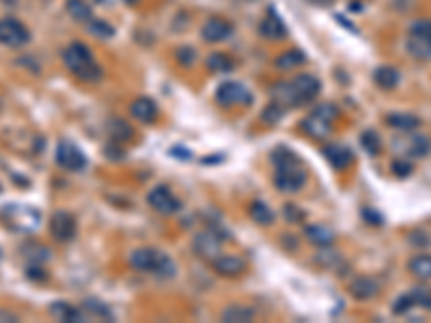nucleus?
<instances>
[{
    "label": "nucleus",
    "instance_id": "obj_1",
    "mask_svg": "<svg viewBox=\"0 0 431 323\" xmlns=\"http://www.w3.org/2000/svg\"><path fill=\"white\" fill-rule=\"evenodd\" d=\"M319 91H321V82L315 76L302 74L289 82L276 84L272 88V97H274V102L283 108H296V106L309 104L311 100H315Z\"/></svg>",
    "mask_w": 431,
    "mask_h": 323
},
{
    "label": "nucleus",
    "instance_id": "obj_2",
    "mask_svg": "<svg viewBox=\"0 0 431 323\" xmlns=\"http://www.w3.org/2000/svg\"><path fill=\"white\" fill-rule=\"evenodd\" d=\"M272 162L276 166L274 173V183L283 192H298L306 183V171L302 159L289 149V147H279L272 153Z\"/></svg>",
    "mask_w": 431,
    "mask_h": 323
},
{
    "label": "nucleus",
    "instance_id": "obj_3",
    "mask_svg": "<svg viewBox=\"0 0 431 323\" xmlns=\"http://www.w3.org/2000/svg\"><path fill=\"white\" fill-rule=\"evenodd\" d=\"M63 62L72 76H76L82 82H100L102 80V67L95 60L93 52H91L84 44L76 41L69 44L63 50Z\"/></svg>",
    "mask_w": 431,
    "mask_h": 323
},
{
    "label": "nucleus",
    "instance_id": "obj_4",
    "mask_svg": "<svg viewBox=\"0 0 431 323\" xmlns=\"http://www.w3.org/2000/svg\"><path fill=\"white\" fill-rule=\"evenodd\" d=\"M130 265L145 274H156L160 278L175 276V263L173 258L156 248H138L130 254Z\"/></svg>",
    "mask_w": 431,
    "mask_h": 323
},
{
    "label": "nucleus",
    "instance_id": "obj_5",
    "mask_svg": "<svg viewBox=\"0 0 431 323\" xmlns=\"http://www.w3.org/2000/svg\"><path fill=\"white\" fill-rule=\"evenodd\" d=\"M0 220H3L7 229L15 233H33L41 226V211L30 205L13 203L0 209Z\"/></svg>",
    "mask_w": 431,
    "mask_h": 323
},
{
    "label": "nucleus",
    "instance_id": "obj_6",
    "mask_svg": "<svg viewBox=\"0 0 431 323\" xmlns=\"http://www.w3.org/2000/svg\"><path fill=\"white\" fill-rule=\"evenodd\" d=\"M336 108L332 104H321L319 108H315L309 117L304 119L302 127H304V132L309 134L311 138H326L330 134V129H332V123L336 119Z\"/></svg>",
    "mask_w": 431,
    "mask_h": 323
},
{
    "label": "nucleus",
    "instance_id": "obj_7",
    "mask_svg": "<svg viewBox=\"0 0 431 323\" xmlns=\"http://www.w3.org/2000/svg\"><path fill=\"white\" fill-rule=\"evenodd\" d=\"M216 102L225 108H241V106L253 104V95L241 82L227 80L216 88Z\"/></svg>",
    "mask_w": 431,
    "mask_h": 323
},
{
    "label": "nucleus",
    "instance_id": "obj_8",
    "mask_svg": "<svg viewBox=\"0 0 431 323\" xmlns=\"http://www.w3.org/2000/svg\"><path fill=\"white\" fill-rule=\"evenodd\" d=\"M54 157H56V164L63 171L78 173V171H82L86 166V155L72 140H60L56 145V155Z\"/></svg>",
    "mask_w": 431,
    "mask_h": 323
},
{
    "label": "nucleus",
    "instance_id": "obj_9",
    "mask_svg": "<svg viewBox=\"0 0 431 323\" xmlns=\"http://www.w3.org/2000/svg\"><path fill=\"white\" fill-rule=\"evenodd\" d=\"M30 41L28 28L15 18L0 20V46L5 48H22Z\"/></svg>",
    "mask_w": 431,
    "mask_h": 323
},
{
    "label": "nucleus",
    "instance_id": "obj_10",
    "mask_svg": "<svg viewBox=\"0 0 431 323\" xmlns=\"http://www.w3.org/2000/svg\"><path fill=\"white\" fill-rule=\"evenodd\" d=\"M392 147L408 157H425L429 153V140L414 129L412 132H399V136L392 138Z\"/></svg>",
    "mask_w": 431,
    "mask_h": 323
},
{
    "label": "nucleus",
    "instance_id": "obj_11",
    "mask_svg": "<svg viewBox=\"0 0 431 323\" xmlns=\"http://www.w3.org/2000/svg\"><path fill=\"white\" fill-rule=\"evenodd\" d=\"M147 203L156 209L158 213H164V216H168V213H175V211H179L181 209V203H179V199L175 197V194L166 187V185H158V187H153L149 194H147Z\"/></svg>",
    "mask_w": 431,
    "mask_h": 323
},
{
    "label": "nucleus",
    "instance_id": "obj_12",
    "mask_svg": "<svg viewBox=\"0 0 431 323\" xmlns=\"http://www.w3.org/2000/svg\"><path fill=\"white\" fill-rule=\"evenodd\" d=\"M192 246H194L199 256L207 258V261L211 263L223 254V235H218L216 231H203L194 237Z\"/></svg>",
    "mask_w": 431,
    "mask_h": 323
},
{
    "label": "nucleus",
    "instance_id": "obj_13",
    "mask_svg": "<svg viewBox=\"0 0 431 323\" xmlns=\"http://www.w3.org/2000/svg\"><path fill=\"white\" fill-rule=\"evenodd\" d=\"M50 233L54 235V239L58 242H72L78 233V224L76 218L69 211H56L50 218Z\"/></svg>",
    "mask_w": 431,
    "mask_h": 323
},
{
    "label": "nucleus",
    "instance_id": "obj_14",
    "mask_svg": "<svg viewBox=\"0 0 431 323\" xmlns=\"http://www.w3.org/2000/svg\"><path fill=\"white\" fill-rule=\"evenodd\" d=\"M231 32H233V24L229 20H225V18H209L201 28L203 39L209 41V44L225 41L227 37H231Z\"/></svg>",
    "mask_w": 431,
    "mask_h": 323
},
{
    "label": "nucleus",
    "instance_id": "obj_15",
    "mask_svg": "<svg viewBox=\"0 0 431 323\" xmlns=\"http://www.w3.org/2000/svg\"><path fill=\"white\" fill-rule=\"evenodd\" d=\"M380 294V282L371 276H358L350 284V296L356 300H371Z\"/></svg>",
    "mask_w": 431,
    "mask_h": 323
},
{
    "label": "nucleus",
    "instance_id": "obj_16",
    "mask_svg": "<svg viewBox=\"0 0 431 323\" xmlns=\"http://www.w3.org/2000/svg\"><path fill=\"white\" fill-rule=\"evenodd\" d=\"M211 265L220 276H227V278L239 276L246 270V263L241 261L239 256H233V254H220L216 261H211Z\"/></svg>",
    "mask_w": 431,
    "mask_h": 323
},
{
    "label": "nucleus",
    "instance_id": "obj_17",
    "mask_svg": "<svg viewBox=\"0 0 431 323\" xmlns=\"http://www.w3.org/2000/svg\"><path fill=\"white\" fill-rule=\"evenodd\" d=\"M130 112L140 123H153L158 119V106L151 97H138V100H134L130 106Z\"/></svg>",
    "mask_w": 431,
    "mask_h": 323
},
{
    "label": "nucleus",
    "instance_id": "obj_18",
    "mask_svg": "<svg viewBox=\"0 0 431 323\" xmlns=\"http://www.w3.org/2000/svg\"><path fill=\"white\" fill-rule=\"evenodd\" d=\"M50 315L58 321H65V323H76V321H86V312L74 304H67V302H54L50 306Z\"/></svg>",
    "mask_w": 431,
    "mask_h": 323
},
{
    "label": "nucleus",
    "instance_id": "obj_19",
    "mask_svg": "<svg viewBox=\"0 0 431 323\" xmlns=\"http://www.w3.org/2000/svg\"><path fill=\"white\" fill-rule=\"evenodd\" d=\"M324 155H326V159L330 162V164L334 169H338V171H345L354 162V153L347 147H343V145H330V147H326Z\"/></svg>",
    "mask_w": 431,
    "mask_h": 323
},
{
    "label": "nucleus",
    "instance_id": "obj_20",
    "mask_svg": "<svg viewBox=\"0 0 431 323\" xmlns=\"http://www.w3.org/2000/svg\"><path fill=\"white\" fill-rule=\"evenodd\" d=\"M261 35L267 37V39H283L287 35V26L285 22L279 18L274 9L265 15V20L261 22Z\"/></svg>",
    "mask_w": 431,
    "mask_h": 323
},
{
    "label": "nucleus",
    "instance_id": "obj_21",
    "mask_svg": "<svg viewBox=\"0 0 431 323\" xmlns=\"http://www.w3.org/2000/svg\"><path fill=\"white\" fill-rule=\"evenodd\" d=\"M306 239H309L311 244L324 248V246H330L334 242V231L330 229V226L326 224H311V226H306V231H304Z\"/></svg>",
    "mask_w": 431,
    "mask_h": 323
},
{
    "label": "nucleus",
    "instance_id": "obj_22",
    "mask_svg": "<svg viewBox=\"0 0 431 323\" xmlns=\"http://www.w3.org/2000/svg\"><path fill=\"white\" fill-rule=\"evenodd\" d=\"M399 80H402V74L392 65H382V67L373 72V82L384 91H392L399 84Z\"/></svg>",
    "mask_w": 431,
    "mask_h": 323
},
{
    "label": "nucleus",
    "instance_id": "obj_23",
    "mask_svg": "<svg viewBox=\"0 0 431 323\" xmlns=\"http://www.w3.org/2000/svg\"><path fill=\"white\" fill-rule=\"evenodd\" d=\"M386 123L397 132H412V129L420 127V119L410 112H392L386 117Z\"/></svg>",
    "mask_w": 431,
    "mask_h": 323
},
{
    "label": "nucleus",
    "instance_id": "obj_24",
    "mask_svg": "<svg viewBox=\"0 0 431 323\" xmlns=\"http://www.w3.org/2000/svg\"><path fill=\"white\" fill-rule=\"evenodd\" d=\"M408 270L418 280H431V254H416L410 258Z\"/></svg>",
    "mask_w": 431,
    "mask_h": 323
},
{
    "label": "nucleus",
    "instance_id": "obj_25",
    "mask_svg": "<svg viewBox=\"0 0 431 323\" xmlns=\"http://www.w3.org/2000/svg\"><path fill=\"white\" fill-rule=\"evenodd\" d=\"M255 317H257L255 308L244 304H233L223 312V321H233V323H246V321H253Z\"/></svg>",
    "mask_w": 431,
    "mask_h": 323
},
{
    "label": "nucleus",
    "instance_id": "obj_26",
    "mask_svg": "<svg viewBox=\"0 0 431 323\" xmlns=\"http://www.w3.org/2000/svg\"><path fill=\"white\" fill-rule=\"evenodd\" d=\"M406 50H408L414 58H418V60H427V58H431V39H423V37L408 35Z\"/></svg>",
    "mask_w": 431,
    "mask_h": 323
},
{
    "label": "nucleus",
    "instance_id": "obj_27",
    "mask_svg": "<svg viewBox=\"0 0 431 323\" xmlns=\"http://www.w3.org/2000/svg\"><path fill=\"white\" fill-rule=\"evenodd\" d=\"M65 11L69 13V18H74L76 22H88L93 18V11H91V3L86 0H67Z\"/></svg>",
    "mask_w": 431,
    "mask_h": 323
},
{
    "label": "nucleus",
    "instance_id": "obj_28",
    "mask_svg": "<svg viewBox=\"0 0 431 323\" xmlns=\"http://www.w3.org/2000/svg\"><path fill=\"white\" fill-rule=\"evenodd\" d=\"M306 60V56L300 50H287L285 54H281L276 58V67L279 70H293L298 65H302Z\"/></svg>",
    "mask_w": 431,
    "mask_h": 323
},
{
    "label": "nucleus",
    "instance_id": "obj_29",
    "mask_svg": "<svg viewBox=\"0 0 431 323\" xmlns=\"http://www.w3.org/2000/svg\"><path fill=\"white\" fill-rule=\"evenodd\" d=\"M82 310L86 312V317H95V319H112L114 317L112 310L106 304L98 302V300H86L82 304Z\"/></svg>",
    "mask_w": 431,
    "mask_h": 323
},
{
    "label": "nucleus",
    "instance_id": "obj_30",
    "mask_svg": "<svg viewBox=\"0 0 431 323\" xmlns=\"http://www.w3.org/2000/svg\"><path fill=\"white\" fill-rule=\"evenodd\" d=\"M251 218H253L257 224H272L274 213H272V209H270L263 201H255V203L251 205Z\"/></svg>",
    "mask_w": 431,
    "mask_h": 323
},
{
    "label": "nucleus",
    "instance_id": "obj_31",
    "mask_svg": "<svg viewBox=\"0 0 431 323\" xmlns=\"http://www.w3.org/2000/svg\"><path fill=\"white\" fill-rule=\"evenodd\" d=\"M207 67L211 72H229L233 67V60L227 54H223V52H216V54H211L207 58Z\"/></svg>",
    "mask_w": 431,
    "mask_h": 323
},
{
    "label": "nucleus",
    "instance_id": "obj_32",
    "mask_svg": "<svg viewBox=\"0 0 431 323\" xmlns=\"http://www.w3.org/2000/svg\"><path fill=\"white\" fill-rule=\"evenodd\" d=\"M360 143L366 149V153H371V155H378L380 149H382V140H380L378 132H373V129H366V132L360 136Z\"/></svg>",
    "mask_w": 431,
    "mask_h": 323
},
{
    "label": "nucleus",
    "instance_id": "obj_33",
    "mask_svg": "<svg viewBox=\"0 0 431 323\" xmlns=\"http://www.w3.org/2000/svg\"><path fill=\"white\" fill-rule=\"evenodd\" d=\"M88 30H91V35H95V37H112L114 35V28L108 22L93 20V18L88 20Z\"/></svg>",
    "mask_w": 431,
    "mask_h": 323
},
{
    "label": "nucleus",
    "instance_id": "obj_34",
    "mask_svg": "<svg viewBox=\"0 0 431 323\" xmlns=\"http://www.w3.org/2000/svg\"><path fill=\"white\" fill-rule=\"evenodd\" d=\"M410 296H412L416 308H427V310H431V294H429V291H427L425 286H416V289H412V291H410Z\"/></svg>",
    "mask_w": 431,
    "mask_h": 323
},
{
    "label": "nucleus",
    "instance_id": "obj_35",
    "mask_svg": "<svg viewBox=\"0 0 431 323\" xmlns=\"http://www.w3.org/2000/svg\"><path fill=\"white\" fill-rule=\"evenodd\" d=\"M412 308H416V306H414V300H412L410 294L399 296V298L394 300V304H392V312H394V315H406V312H410Z\"/></svg>",
    "mask_w": 431,
    "mask_h": 323
},
{
    "label": "nucleus",
    "instance_id": "obj_36",
    "mask_svg": "<svg viewBox=\"0 0 431 323\" xmlns=\"http://www.w3.org/2000/svg\"><path fill=\"white\" fill-rule=\"evenodd\" d=\"M410 35L423 37V39H431V20H416L410 26Z\"/></svg>",
    "mask_w": 431,
    "mask_h": 323
},
{
    "label": "nucleus",
    "instance_id": "obj_37",
    "mask_svg": "<svg viewBox=\"0 0 431 323\" xmlns=\"http://www.w3.org/2000/svg\"><path fill=\"white\" fill-rule=\"evenodd\" d=\"M283 114H285V108L279 106L276 102H272V104L263 110V121L270 123V125H274V123H279V121L283 119Z\"/></svg>",
    "mask_w": 431,
    "mask_h": 323
},
{
    "label": "nucleus",
    "instance_id": "obj_38",
    "mask_svg": "<svg viewBox=\"0 0 431 323\" xmlns=\"http://www.w3.org/2000/svg\"><path fill=\"white\" fill-rule=\"evenodd\" d=\"M390 169H392V173H394L397 177H402V179H404V177H410L412 171H414V166L410 164L406 157H404V159H394Z\"/></svg>",
    "mask_w": 431,
    "mask_h": 323
},
{
    "label": "nucleus",
    "instance_id": "obj_39",
    "mask_svg": "<svg viewBox=\"0 0 431 323\" xmlns=\"http://www.w3.org/2000/svg\"><path fill=\"white\" fill-rule=\"evenodd\" d=\"M177 58L186 65V67H190V65L194 62V50L192 48H181L179 52H177Z\"/></svg>",
    "mask_w": 431,
    "mask_h": 323
},
{
    "label": "nucleus",
    "instance_id": "obj_40",
    "mask_svg": "<svg viewBox=\"0 0 431 323\" xmlns=\"http://www.w3.org/2000/svg\"><path fill=\"white\" fill-rule=\"evenodd\" d=\"M364 216H366V222H373V224H382V216H378V213H373V211H364Z\"/></svg>",
    "mask_w": 431,
    "mask_h": 323
},
{
    "label": "nucleus",
    "instance_id": "obj_41",
    "mask_svg": "<svg viewBox=\"0 0 431 323\" xmlns=\"http://www.w3.org/2000/svg\"><path fill=\"white\" fill-rule=\"evenodd\" d=\"M0 321H18V315H13L9 310H0Z\"/></svg>",
    "mask_w": 431,
    "mask_h": 323
},
{
    "label": "nucleus",
    "instance_id": "obj_42",
    "mask_svg": "<svg viewBox=\"0 0 431 323\" xmlns=\"http://www.w3.org/2000/svg\"><path fill=\"white\" fill-rule=\"evenodd\" d=\"M86 3H91V5H102V3H106V0H86Z\"/></svg>",
    "mask_w": 431,
    "mask_h": 323
},
{
    "label": "nucleus",
    "instance_id": "obj_43",
    "mask_svg": "<svg viewBox=\"0 0 431 323\" xmlns=\"http://www.w3.org/2000/svg\"><path fill=\"white\" fill-rule=\"evenodd\" d=\"M123 3H128V5H136L138 0H123Z\"/></svg>",
    "mask_w": 431,
    "mask_h": 323
},
{
    "label": "nucleus",
    "instance_id": "obj_44",
    "mask_svg": "<svg viewBox=\"0 0 431 323\" xmlns=\"http://www.w3.org/2000/svg\"><path fill=\"white\" fill-rule=\"evenodd\" d=\"M0 192H3V183H0Z\"/></svg>",
    "mask_w": 431,
    "mask_h": 323
}]
</instances>
